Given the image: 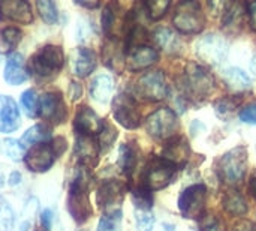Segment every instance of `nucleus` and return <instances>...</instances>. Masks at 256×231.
Returning <instances> with one entry per match:
<instances>
[{
  "label": "nucleus",
  "mask_w": 256,
  "mask_h": 231,
  "mask_svg": "<svg viewBox=\"0 0 256 231\" xmlns=\"http://www.w3.org/2000/svg\"><path fill=\"white\" fill-rule=\"evenodd\" d=\"M88 191H90V176L84 167H80L70 182L69 198H68L69 213L80 224L92 216Z\"/></svg>",
  "instance_id": "obj_1"
},
{
  "label": "nucleus",
  "mask_w": 256,
  "mask_h": 231,
  "mask_svg": "<svg viewBox=\"0 0 256 231\" xmlns=\"http://www.w3.org/2000/svg\"><path fill=\"white\" fill-rule=\"evenodd\" d=\"M213 86H214L213 75L206 68L196 63H190L184 69V74L180 81V87L184 98L194 102H200L206 99L213 90Z\"/></svg>",
  "instance_id": "obj_2"
},
{
  "label": "nucleus",
  "mask_w": 256,
  "mask_h": 231,
  "mask_svg": "<svg viewBox=\"0 0 256 231\" xmlns=\"http://www.w3.org/2000/svg\"><path fill=\"white\" fill-rule=\"evenodd\" d=\"M66 150V140L64 138H54L50 143H42L32 146L24 156V162L30 171L44 173L50 170L54 161Z\"/></svg>",
  "instance_id": "obj_3"
},
{
  "label": "nucleus",
  "mask_w": 256,
  "mask_h": 231,
  "mask_svg": "<svg viewBox=\"0 0 256 231\" xmlns=\"http://www.w3.org/2000/svg\"><path fill=\"white\" fill-rule=\"evenodd\" d=\"M220 179L228 185H237L244 179L248 170V150L238 146L225 153L218 165Z\"/></svg>",
  "instance_id": "obj_4"
},
{
  "label": "nucleus",
  "mask_w": 256,
  "mask_h": 231,
  "mask_svg": "<svg viewBox=\"0 0 256 231\" xmlns=\"http://www.w3.org/2000/svg\"><path fill=\"white\" fill-rule=\"evenodd\" d=\"M172 23L182 33H200L206 24L201 5L198 2H182L176 8Z\"/></svg>",
  "instance_id": "obj_5"
},
{
  "label": "nucleus",
  "mask_w": 256,
  "mask_h": 231,
  "mask_svg": "<svg viewBox=\"0 0 256 231\" xmlns=\"http://www.w3.org/2000/svg\"><path fill=\"white\" fill-rule=\"evenodd\" d=\"M174 173L176 167L171 162H168L162 156L153 158L144 170V188H147L148 191L162 189L172 182Z\"/></svg>",
  "instance_id": "obj_6"
},
{
  "label": "nucleus",
  "mask_w": 256,
  "mask_h": 231,
  "mask_svg": "<svg viewBox=\"0 0 256 231\" xmlns=\"http://www.w3.org/2000/svg\"><path fill=\"white\" fill-rule=\"evenodd\" d=\"M63 51L57 45H45L38 54L32 57L30 68L39 77H50L57 74L63 66Z\"/></svg>",
  "instance_id": "obj_7"
},
{
  "label": "nucleus",
  "mask_w": 256,
  "mask_h": 231,
  "mask_svg": "<svg viewBox=\"0 0 256 231\" xmlns=\"http://www.w3.org/2000/svg\"><path fill=\"white\" fill-rule=\"evenodd\" d=\"M177 116L171 108H159L146 119L147 132L158 140H168L177 131Z\"/></svg>",
  "instance_id": "obj_8"
},
{
  "label": "nucleus",
  "mask_w": 256,
  "mask_h": 231,
  "mask_svg": "<svg viewBox=\"0 0 256 231\" xmlns=\"http://www.w3.org/2000/svg\"><path fill=\"white\" fill-rule=\"evenodd\" d=\"M135 93L146 101H162L168 95L166 80L162 71L144 74L135 84Z\"/></svg>",
  "instance_id": "obj_9"
},
{
  "label": "nucleus",
  "mask_w": 256,
  "mask_h": 231,
  "mask_svg": "<svg viewBox=\"0 0 256 231\" xmlns=\"http://www.w3.org/2000/svg\"><path fill=\"white\" fill-rule=\"evenodd\" d=\"M196 54L201 60H204L206 63L210 65H219L222 63L230 51V45L228 42L216 35V33H210L207 36H202L198 42H196Z\"/></svg>",
  "instance_id": "obj_10"
},
{
  "label": "nucleus",
  "mask_w": 256,
  "mask_h": 231,
  "mask_svg": "<svg viewBox=\"0 0 256 231\" xmlns=\"http://www.w3.org/2000/svg\"><path fill=\"white\" fill-rule=\"evenodd\" d=\"M207 188L204 185H192L186 188L178 198V209L184 218H200L206 209Z\"/></svg>",
  "instance_id": "obj_11"
},
{
  "label": "nucleus",
  "mask_w": 256,
  "mask_h": 231,
  "mask_svg": "<svg viewBox=\"0 0 256 231\" xmlns=\"http://www.w3.org/2000/svg\"><path fill=\"white\" fill-rule=\"evenodd\" d=\"M112 114L116 120L126 129H135L141 123V116L132 96L120 93L112 101Z\"/></svg>",
  "instance_id": "obj_12"
},
{
  "label": "nucleus",
  "mask_w": 256,
  "mask_h": 231,
  "mask_svg": "<svg viewBox=\"0 0 256 231\" xmlns=\"http://www.w3.org/2000/svg\"><path fill=\"white\" fill-rule=\"evenodd\" d=\"M39 116L50 123H63L68 117V110L60 93L50 92L42 95L39 101Z\"/></svg>",
  "instance_id": "obj_13"
},
{
  "label": "nucleus",
  "mask_w": 256,
  "mask_h": 231,
  "mask_svg": "<svg viewBox=\"0 0 256 231\" xmlns=\"http://www.w3.org/2000/svg\"><path fill=\"white\" fill-rule=\"evenodd\" d=\"M124 186L117 180H106L104 182L98 189V204L100 209H105L108 212L120 210V203L124 195Z\"/></svg>",
  "instance_id": "obj_14"
},
{
  "label": "nucleus",
  "mask_w": 256,
  "mask_h": 231,
  "mask_svg": "<svg viewBox=\"0 0 256 231\" xmlns=\"http://www.w3.org/2000/svg\"><path fill=\"white\" fill-rule=\"evenodd\" d=\"M74 126H75V131L78 132V135L96 137L102 131L104 122L90 107L81 105L76 111Z\"/></svg>",
  "instance_id": "obj_15"
},
{
  "label": "nucleus",
  "mask_w": 256,
  "mask_h": 231,
  "mask_svg": "<svg viewBox=\"0 0 256 231\" xmlns=\"http://www.w3.org/2000/svg\"><path fill=\"white\" fill-rule=\"evenodd\" d=\"M0 20H10L21 24H30L33 21V12L30 5L24 0H2Z\"/></svg>",
  "instance_id": "obj_16"
},
{
  "label": "nucleus",
  "mask_w": 256,
  "mask_h": 231,
  "mask_svg": "<svg viewBox=\"0 0 256 231\" xmlns=\"http://www.w3.org/2000/svg\"><path fill=\"white\" fill-rule=\"evenodd\" d=\"M20 126V111L15 101L6 95H0V132L9 134Z\"/></svg>",
  "instance_id": "obj_17"
},
{
  "label": "nucleus",
  "mask_w": 256,
  "mask_h": 231,
  "mask_svg": "<svg viewBox=\"0 0 256 231\" xmlns=\"http://www.w3.org/2000/svg\"><path fill=\"white\" fill-rule=\"evenodd\" d=\"M158 51L148 45H142L138 48L130 50L128 59H126V65L130 71H141L146 69L148 66H152L153 63L158 62Z\"/></svg>",
  "instance_id": "obj_18"
},
{
  "label": "nucleus",
  "mask_w": 256,
  "mask_h": 231,
  "mask_svg": "<svg viewBox=\"0 0 256 231\" xmlns=\"http://www.w3.org/2000/svg\"><path fill=\"white\" fill-rule=\"evenodd\" d=\"M75 155L84 165H93L98 162L99 144L94 137L76 135L75 141Z\"/></svg>",
  "instance_id": "obj_19"
},
{
  "label": "nucleus",
  "mask_w": 256,
  "mask_h": 231,
  "mask_svg": "<svg viewBox=\"0 0 256 231\" xmlns=\"http://www.w3.org/2000/svg\"><path fill=\"white\" fill-rule=\"evenodd\" d=\"M28 78L26 65H24V59L21 54L18 53H12L8 57L6 66H4V80L6 83L12 84V86H18L21 83H24Z\"/></svg>",
  "instance_id": "obj_20"
},
{
  "label": "nucleus",
  "mask_w": 256,
  "mask_h": 231,
  "mask_svg": "<svg viewBox=\"0 0 256 231\" xmlns=\"http://www.w3.org/2000/svg\"><path fill=\"white\" fill-rule=\"evenodd\" d=\"M102 59H104V63L108 68H111L112 71L120 72L123 69L124 63H126L124 51L117 39L111 38L105 42V45L102 48Z\"/></svg>",
  "instance_id": "obj_21"
},
{
  "label": "nucleus",
  "mask_w": 256,
  "mask_h": 231,
  "mask_svg": "<svg viewBox=\"0 0 256 231\" xmlns=\"http://www.w3.org/2000/svg\"><path fill=\"white\" fill-rule=\"evenodd\" d=\"M189 144L184 138H174L170 141V144H166V147L162 152V158L166 159L168 162H171L174 167L183 165L188 158H189Z\"/></svg>",
  "instance_id": "obj_22"
},
{
  "label": "nucleus",
  "mask_w": 256,
  "mask_h": 231,
  "mask_svg": "<svg viewBox=\"0 0 256 231\" xmlns=\"http://www.w3.org/2000/svg\"><path fill=\"white\" fill-rule=\"evenodd\" d=\"M96 68V54L88 50V48H78L75 51V56H74V72L81 77V78H86L88 77Z\"/></svg>",
  "instance_id": "obj_23"
},
{
  "label": "nucleus",
  "mask_w": 256,
  "mask_h": 231,
  "mask_svg": "<svg viewBox=\"0 0 256 231\" xmlns=\"http://www.w3.org/2000/svg\"><path fill=\"white\" fill-rule=\"evenodd\" d=\"M222 77H224L226 87L231 92H244V90L250 89V86H252L249 75L240 68H228L224 71Z\"/></svg>",
  "instance_id": "obj_24"
},
{
  "label": "nucleus",
  "mask_w": 256,
  "mask_h": 231,
  "mask_svg": "<svg viewBox=\"0 0 256 231\" xmlns=\"http://www.w3.org/2000/svg\"><path fill=\"white\" fill-rule=\"evenodd\" d=\"M114 90V81L108 75H99L96 77L90 84V95L94 101L105 104L111 98Z\"/></svg>",
  "instance_id": "obj_25"
},
{
  "label": "nucleus",
  "mask_w": 256,
  "mask_h": 231,
  "mask_svg": "<svg viewBox=\"0 0 256 231\" xmlns=\"http://www.w3.org/2000/svg\"><path fill=\"white\" fill-rule=\"evenodd\" d=\"M50 138H51V129L45 125H36V126L30 128L27 132H24L20 143H21L22 149H28L36 144L48 143Z\"/></svg>",
  "instance_id": "obj_26"
},
{
  "label": "nucleus",
  "mask_w": 256,
  "mask_h": 231,
  "mask_svg": "<svg viewBox=\"0 0 256 231\" xmlns=\"http://www.w3.org/2000/svg\"><path fill=\"white\" fill-rule=\"evenodd\" d=\"M154 41L162 50H165L168 53H177L180 50V47H182V42H180L178 36L172 30L165 29V27L158 29L154 32Z\"/></svg>",
  "instance_id": "obj_27"
},
{
  "label": "nucleus",
  "mask_w": 256,
  "mask_h": 231,
  "mask_svg": "<svg viewBox=\"0 0 256 231\" xmlns=\"http://www.w3.org/2000/svg\"><path fill=\"white\" fill-rule=\"evenodd\" d=\"M22 39V33L16 27H4L0 30V54L12 53Z\"/></svg>",
  "instance_id": "obj_28"
},
{
  "label": "nucleus",
  "mask_w": 256,
  "mask_h": 231,
  "mask_svg": "<svg viewBox=\"0 0 256 231\" xmlns=\"http://www.w3.org/2000/svg\"><path fill=\"white\" fill-rule=\"evenodd\" d=\"M136 161H138L136 149L130 144H122L118 149V165L126 176L132 174V171L135 170Z\"/></svg>",
  "instance_id": "obj_29"
},
{
  "label": "nucleus",
  "mask_w": 256,
  "mask_h": 231,
  "mask_svg": "<svg viewBox=\"0 0 256 231\" xmlns=\"http://www.w3.org/2000/svg\"><path fill=\"white\" fill-rule=\"evenodd\" d=\"M222 204H224V207H225V210L228 213L236 215V216H243L248 212L246 200L237 191L226 192L225 197H224V200H222Z\"/></svg>",
  "instance_id": "obj_30"
},
{
  "label": "nucleus",
  "mask_w": 256,
  "mask_h": 231,
  "mask_svg": "<svg viewBox=\"0 0 256 231\" xmlns=\"http://www.w3.org/2000/svg\"><path fill=\"white\" fill-rule=\"evenodd\" d=\"M36 8H38V12H39L40 18L45 23H48V24H56L57 23L58 12H57V8H56V3L54 2L39 0V2H36Z\"/></svg>",
  "instance_id": "obj_31"
},
{
  "label": "nucleus",
  "mask_w": 256,
  "mask_h": 231,
  "mask_svg": "<svg viewBox=\"0 0 256 231\" xmlns=\"http://www.w3.org/2000/svg\"><path fill=\"white\" fill-rule=\"evenodd\" d=\"M21 107L28 117L39 116V101L33 90H26L21 95Z\"/></svg>",
  "instance_id": "obj_32"
},
{
  "label": "nucleus",
  "mask_w": 256,
  "mask_h": 231,
  "mask_svg": "<svg viewBox=\"0 0 256 231\" xmlns=\"http://www.w3.org/2000/svg\"><path fill=\"white\" fill-rule=\"evenodd\" d=\"M122 225V210L108 212L102 216L98 231H118Z\"/></svg>",
  "instance_id": "obj_33"
},
{
  "label": "nucleus",
  "mask_w": 256,
  "mask_h": 231,
  "mask_svg": "<svg viewBox=\"0 0 256 231\" xmlns=\"http://www.w3.org/2000/svg\"><path fill=\"white\" fill-rule=\"evenodd\" d=\"M171 3L168 0H150V2L144 3V8H146V12H147L148 18L159 20V18H162L165 15Z\"/></svg>",
  "instance_id": "obj_34"
},
{
  "label": "nucleus",
  "mask_w": 256,
  "mask_h": 231,
  "mask_svg": "<svg viewBox=\"0 0 256 231\" xmlns=\"http://www.w3.org/2000/svg\"><path fill=\"white\" fill-rule=\"evenodd\" d=\"M14 212L9 203L0 195V231H10L14 227Z\"/></svg>",
  "instance_id": "obj_35"
},
{
  "label": "nucleus",
  "mask_w": 256,
  "mask_h": 231,
  "mask_svg": "<svg viewBox=\"0 0 256 231\" xmlns=\"http://www.w3.org/2000/svg\"><path fill=\"white\" fill-rule=\"evenodd\" d=\"M132 197H134V203H135V209H140V210H150L152 207V203H153V198H152V194L147 188H136L134 192H132Z\"/></svg>",
  "instance_id": "obj_36"
},
{
  "label": "nucleus",
  "mask_w": 256,
  "mask_h": 231,
  "mask_svg": "<svg viewBox=\"0 0 256 231\" xmlns=\"http://www.w3.org/2000/svg\"><path fill=\"white\" fill-rule=\"evenodd\" d=\"M117 138V131L116 128H112L110 123H105L104 122V126H102V131L99 132L98 135V144H99V149L105 150L108 147H111V144L114 143V140Z\"/></svg>",
  "instance_id": "obj_37"
},
{
  "label": "nucleus",
  "mask_w": 256,
  "mask_h": 231,
  "mask_svg": "<svg viewBox=\"0 0 256 231\" xmlns=\"http://www.w3.org/2000/svg\"><path fill=\"white\" fill-rule=\"evenodd\" d=\"M135 221L138 231H152L154 227V216L150 210L135 209Z\"/></svg>",
  "instance_id": "obj_38"
},
{
  "label": "nucleus",
  "mask_w": 256,
  "mask_h": 231,
  "mask_svg": "<svg viewBox=\"0 0 256 231\" xmlns=\"http://www.w3.org/2000/svg\"><path fill=\"white\" fill-rule=\"evenodd\" d=\"M4 152H6V155L10 158V159H14V161H20L21 159V156H22V152H24V149H22V146H21V143L20 141H16V140H4Z\"/></svg>",
  "instance_id": "obj_39"
},
{
  "label": "nucleus",
  "mask_w": 256,
  "mask_h": 231,
  "mask_svg": "<svg viewBox=\"0 0 256 231\" xmlns=\"http://www.w3.org/2000/svg\"><path fill=\"white\" fill-rule=\"evenodd\" d=\"M114 21H116V11L111 5L105 6L104 12H102V29L106 35L111 33L112 27H114Z\"/></svg>",
  "instance_id": "obj_40"
},
{
  "label": "nucleus",
  "mask_w": 256,
  "mask_h": 231,
  "mask_svg": "<svg viewBox=\"0 0 256 231\" xmlns=\"http://www.w3.org/2000/svg\"><path fill=\"white\" fill-rule=\"evenodd\" d=\"M236 105H237V102H234V99H224L216 104V111L219 116L226 117L230 113H232L236 110Z\"/></svg>",
  "instance_id": "obj_41"
},
{
  "label": "nucleus",
  "mask_w": 256,
  "mask_h": 231,
  "mask_svg": "<svg viewBox=\"0 0 256 231\" xmlns=\"http://www.w3.org/2000/svg\"><path fill=\"white\" fill-rule=\"evenodd\" d=\"M240 119L244 123L249 125H256V104L246 105L242 111H240Z\"/></svg>",
  "instance_id": "obj_42"
},
{
  "label": "nucleus",
  "mask_w": 256,
  "mask_h": 231,
  "mask_svg": "<svg viewBox=\"0 0 256 231\" xmlns=\"http://www.w3.org/2000/svg\"><path fill=\"white\" fill-rule=\"evenodd\" d=\"M40 221H42V227L45 230L50 231V227H51V221H52V212L50 209H45L40 215Z\"/></svg>",
  "instance_id": "obj_43"
},
{
  "label": "nucleus",
  "mask_w": 256,
  "mask_h": 231,
  "mask_svg": "<svg viewBox=\"0 0 256 231\" xmlns=\"http://www.w3.org/2000/svg\"><path fill=\"white\" fill-rule=\"evenodd\" d=\"M204 231H224V225L219 219H212L204 224Z\"/></svg>",
  "instance_id": "obj_44"
},
{
  "label": "nucleus",
  "mask_w": 256,
  "mask_h": 231,
  "mask_svg": "<svg viewBox=\"0 0 256 231\" xmlns=\"http://www.w3.org/2000/svg\"><path fill=\"white\" fill-rule=\"evenodd\" d=\"M248 8H249V20H250V24H252V27L256 30V3H250Z\"/></svg>",
  "instance_id": "obj_45"
},
{
  "label": "nucleus",
  "mask_w": 256,
  "mask_h": 231,
  "mask_svg": "<svg viewBox=\"0 0 256 231\" xmlns=\"http://www.w3.org/2000/svg\"><path fill=\"white\" fill-rule=\"evenodd\" d=\"M237 231H256V224L254 222H244V224H242Z\"/></svg>",
  "instance_id": "obj_46"
},
{
  "label": "nucleus",
  "mask_w": 256,
  "mask_h": 231,
  "mask_svg": "<svg viewBox=\"0 0 256 231\" xmlns=\"http://www.w3.org/2000/svg\"><path fill=\"white\" fill-rule=\"evenodd\" d=\"M80 6H84V8H98L99 6V3L98 2H76Z\"/></svg>",
  "instance_id": "obj_47"
},
{
  "label": "nucleus",
  "mask_w": 256,
  "mask_h": 231,
  "mask_svg": "<svg viewBox=\"0 0 256 231\" xmlns=\"http://www.w3.org/2000/svg\"><path fill=\"white\" fill-rule=\"evenodd\" d=\"M20 180H21V176L18 174V173H12L10 174V185H18L20 183Z\"/></svg>",
  "instance_id": "obj_48"
},
{
  "label": "nucleus",
  "mask_w": 256,
  "mask_h": 231,
  "mask_svg": "<svg viewBox=\"0 0 256 231\" xmlns=\"http://www.w3.org/2000/svg\"><path fill=\"white\" fill-rule=\"evenodd\" d=\"M250 192H252V195L256 198V177L252 179V182H250Z\"/></svg>",
  "instance_id": "obj_49"
},
{
  "label": "nucleus",
  "mask_w": 256,
  "mask_h": 231,
  "mask_svg": "<svg viewBox=\"0 0 256 231\" xmlns=\"http://www.w3.org/2000/svg\"><path fill=\"white\" fill-rule=\"evenodd\" d=\"M250 71L254 72V75L256 77V54L254 56V59H252V62H250Z\"/></svg>",
  "instance_id": "obj_50"
},
{
  "label": "nucleus",
  "mask_w": 256,
  "mask_h": 231,
  "mask_svg": "<svg viewBox=\"0 0 256 231\" xmlns=\"http://www.w3.org/2000/svg\"><path fill=\"white\" fill-rule=\"evenodd\" d=\"M38 231H48V230H45L44 227H40V228H39V230H38Z\"/></svg>",
  "instance_id": "obj_51"
}]
</instances>
